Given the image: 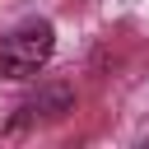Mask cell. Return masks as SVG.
I'll use <instances>...</instances> for the list:
<instances>
[{
  "mask_svg": "<svg viewBox=\"0 0 149 149\" xmlns=\"http://www.w3.org/2000/svg\"><path fill=\"white\" fill-rule=\"evenodd\" d=\"M56 51V28L51 23H23L0 42V74L5 79H28L37 74Z\"/></svg>",
  "mask_w": 149,
  "mask_h": 149,
  "instance_id": "obj_1",
  "label": "cell"
}]
</instances>
